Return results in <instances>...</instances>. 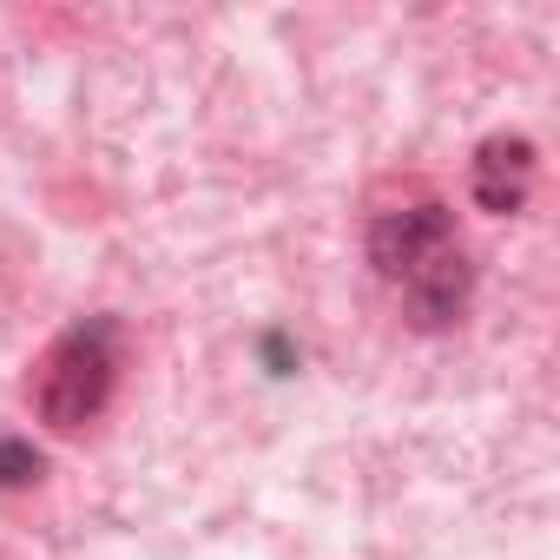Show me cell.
I'll list each match as a JSON object with an SVG mask.
<instances>
[{"instance_id":"cell-1","label":"cell","mask_w":560,"mask_h":560,"mask_svg":"<svg viewBox=\"0 0 560 560\" xmlns=\"http://www.w3.org/2000/svg\"><path fill=\"white\" fill-rule=\"evenodd\" d=\"M106 396H113V324H73L47 350L34 402L54 429H80L106 409Z\"/></svg>"},{"instance_id":"cell-2","label":"cell","mask_w":560,"mask_h":560,"mask_svg":"<svg viewBox=\"0 0 560 560\" xmlns=\"http://www.w3.org/2000/svg\"><path fill=\"white\" fill-rule=\"evenodd\" d=\"M370 250L383 264V277H396V284H409L416 270H429L442 250H455V224L442 205H416V211H396L370 231Z\"/></svg>"},{"instance_id":"cell-3","label":"cell","mask_w":560,"mask_h":560,"mask_svg":"<svg viewBox=\"0 0 560 560\" xmlns=\"http://www.w3.org/2000/svg\"><path fill=\"white\" fill-rule=\"evenodd\" d=\"M534 185V145L527 139H488L475 152V198L481 211H521Z\"/></svg>"},{"instance_id":"cell-4","label":"cell","mask_w":560,"mask_h":560,"mask_svg":"<svg viewBox=\"0 0 560 560\" xmlns=\"http://www.w3.org/2000/svg\"><path fill=\"white\" fill-rule=\"evenodd\" d=\"M462 298H468V257L462 250H442L429 270L409 277V304H416L422 324H448L462 311Z\"/></svg>"},{"instance_id":"cell-5","label":"cell","mask_w":560,"mask_h":560,"mask_svg":"<svg viewBox=\"0 0 560 560\" xmlns=\"http://www.w3.org/2000/svg\"><path fill=\"white\" fill-rule=\"evenodd\" d=\"M34 475H40V455L27 442H0V488H21Z\"/></svg>"}]
</instances>
